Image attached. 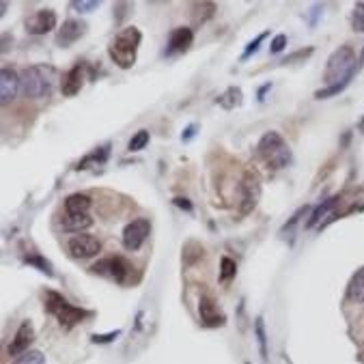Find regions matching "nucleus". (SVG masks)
Returning <instances> with one entry per match:
<instances>
[{
  "label": "nucleus",
  "mask_w": 364,
  "mask_h": 364,
  "mask_svg": "<svg viewBox=\"0 0 364 364\" xmlns=\"http://www.w3.org/2000/svg\"><path fill=\"white\" fill-rule=\"evenodd\" d=\"M338 200H340V196H332V198L324 200V205H319V207H317V209L312 212V216H310V220H308V226H315L322 218H326V216L336 207V205H338Z\"/></svg>",
  "instance_id": "aec40b11"
},
{
  "label": "nucleus",
  "mask_w": 364,
  "mask_h": 364,
  "mask_svg": "<svg viewBox=\"0 0 364 364\" xmlns=\"http://www.w3.org/2000/svg\"><path fill=\"white\" fill-rule=\"evenodd\" d=\"M19 76L13 72V70H5L0 72V104L7 106L15 95H17V90H19Z\"/></svg>",
  "instance_id": "2eb2a0df"
},
{
  "label": "nucleus",
  "mask_w": 364,
  "mask_h": 364,
  "mask_svg": "<svg viewBox=\"0 0 364 364\" xmlns=\"http://www.w3.org/2000/svg\"><path fill=\"white\" fill-rule=\"evenodd\" d=\"M43 302H45V310L52 312V315L56 317V319H58V324H61L65 330L74 328L76 324H80L82 319H86V317H88L86 310H82V308H78V306H72V304L67 302V300L63 298V295L56 293V291H45Z\"/></svg>",
  "instance_id": "20e7f679"
},
{
  "label": "nucleus",
  "mask_w": 364,
  "mask_h": 364,
  "mask_svg": "<svg viewBox=\"0 0 364 364\" xmlns=\"http://www.w3.org/2000/svg\"><path fill=\"white\" fill-rule=\"evenodd\" d=\"M285 45H287V35H276L274 39H271V54L283 52Z\"/></svg>",
  "instance_id": "c85d7f7f"
},
{
  "label": "nucleus",
  "mask_w": 364,
  "mask_h": 364,
  "mask_svg": "<svg viewBox=\"0 0 364 364\" xmlns=\"http://www.w3.org/2000/svg\"><path fill=\"white\" fill-rule=\"evenodd\" d=\"M147 143H149V132L147 129H141V132H136V136H132L127 149L129 151H141V149L147 147Z\"/></svg>",
  "instance_id": "b1692460"
},
{
  "label": "nucleus",
  "mask_w": 364,
  "mask_h": 364,
  "mask_svg": "<svg viewBox=\"0 0 364 364\" xmlns=\"http://www.w3.org/2000/svg\"><path fill=\"white\" fill-rule=\"evenodd\" d=\"M93 274H100V276H106L110 280H115L119 285L127 283V276L132 271V265L123 259V257H108V259H102L97 261L93 267Z\"/></svg>",
  "instance_id": "39448f33"
},
{
  "label": "nucleus",
  "mask_w": 364,
  "mask_h": 364,
  "mask_svg": "<svg viewBox=\"0 0 364 364\" xmlns=\"http://www.w3.org/2000/svg\"><path fill=\"white\" fill-rule=\"evenodd\" d=\"M175 205H177V207H184V209H188V212L192 209V205L188 203V198H181V196H179V198H175Z\"/></svg>",
  "instance_id": "473e14b6"
},
{
  "label": "nucleus",
  "mask_w": 364,
  "mask_h": 364,
  "mask_svg": "<svg viewBox=\"0 0 364 364\" xmlns=\"http://www.w3.org/2000/svg\"><path fill=\"white\" fill-rule=\"evenodd\" d=\"M90 196H86V194H70L65 198V209H67V214H88V209H90Z\"/></svg>",
  "instance_id": "f3484780"
},
{
  "label": "nucleus",
  "mask_w": 364,
  "mask_h": 364,
  "mask_svg": "<svg viewBox=\"0 0 364 364\" xmlns=\"http://www.w3.org/2000/svg\"><path fill=\"white\" fill-rule=\"evenodd\" d=\"M56 29V13L52 9H39L26 19V33L31 35H45Z\"/></svg>",
  "instance_id": "1a4fd4ad"
},
{
  "label": "nucleus",
  "mask_w": 364,
  "mask_h": 364,
  "mask_svg": "<svg viewBox=\"0 0 364 364\" xmlns=\"http://www.w3.org/2000/svg\"><path fill=\"white\" fill-rule=\"evenodd\" d=\"M63 229L70 231V233H80V231H86L90 224H93V218L88 214H65L63 220Z\"/></svg>",
  "instance_id": "dca6fc26"
},
{
  "label": "nucleus",
  "mask_w": 364,
  "mask_h": 364,
  "mask_svg": "<svg viewBox=\"0 0 364 364\" xmlns=\"http://www.w3.org/2000/svg\"><path fill=\"white\" fill-rule=\"evenodd\" d=\"M265 37H267V33H261V35H259L255 41H250V43H248V48H246V50H244V54H242V61H246L248 56H253V54L259 50V45L263 43V39H265Z\"/></svg>",
  "instance_id": "cd10ccee"
},
{
  "label": "nucleus",
  "mask_w": 364,
  "mask_h": 364,
  "mask_svg": "<svg viewBox=\"0 0 364 364\" xmlns=\"http://www.w3.org/2000/svg\"><path fill=\"white\" fill-rule=\"evenodd\" d=\"M194 129H196V127H194V125H190V127L186 129V134H184V136H181V139H184V141H190V139H192V136H194Z\"/></svg>",
  "instance_id": "72a5a7b5"
},
{
  "label": "nucleus",
  "mask_w": 364,
  "mask_h": 364,
  "mask_svg": "<svg viewBox=\"0 0 364 364\" xmlns=\"http://www.w3.org/2000/svg\"><path fill=\"white\" fill-rule=\"evenodd\" d=\"M347 295H349V300H354V302H364V267L358 269L354 274Z\"/></svg>",
  "instance_id": "a211bd4d"
},
{
  "label": "nucleus",
  "mask_w": 364,
  "mask_h": 364,
  "mask_svg": "<svg viewBox=\"0 0 364 364\" xmlns=\"http://www.w3.org/2000/svg\"><path fill=\"white\" fill-rule=\"evenodd\" d=\"M72 7L78 9L80 13H88V11H95L100 7V3L97 0H74Z\"/></svg>",
  "instance_id": "bb28decb"
},
{
  "label": "nucleus",
  "mask_w": 364,
  "mask_h": 364,
  "mask_svg": "<svg viewBox=\"0 0 364 364\" xmlns=\"http://www.w3.org/2000/svg\"><path fill=\"white\" fill-rule=\"evenodd\" d=\"M61 80L58 76V70L52 65H33L29 70L22 72L19 76V90L24 97H31V100H39V97H48L56 82Z\"/></svg>",
  "instance_id": "f257e3e1"
},
{
  "label": "nucleus",
  "mask_w": 364,
  "mask_h": 364,
  "mask_svg": "<svg viewBox=\"0 0 364 364\" xmlns=\"http://www.w3.org/2000/svg\"><path fill=\"white\" fill-rule=\"evenodd\" d=\"M257 334H259V343H261V351L265 354V334H263V319H257Z\"/></svg>",
  "instance_id": "7c9ffc66"
},
{
  "label": "nucleus",
  "mask_w": 364,
  "mask_h": 364,
  "mask_svg": "<svg viewBox=\"0 0 364 364\" xmlns=\"http://www.w3.org/2000/svg\"><path fill=\"white\" fill-rule=\"evenodd\" d=\"M108 153H110V147L106 145V147H102V149H97V151H93V153H88L86 157H82L76 168H78V171H84V168H88L90 164H104V162L108 160Z\"/></svg>",
  "instance_id": "6ab92c4d"
},
{
  "label": "nucleus",
  "mask_w": 364,
  "mask_h": 364,
  "mask_svg": "<svg viewBox=\"0 0 364 364\" xmlns=\"http://www.w3.org/2000/svg\"><path fill=\"white\" fill-rule=\"evenodd\" d=\"M15 364H45V362L39 351H26L15 360Z\"/></svg>",
  "instance_id": "a878e982"
},
{
  "label": "nucleus",
  "mask_w": 364,
  "mask_h": 364,
  "mask_svg": "<svg viewBox=\"0 0 364 364\" xmlns=\"http://www.w3.org/2000/svg\"><path fill=\"white\" fill-rule=\"evenodd\" d=\"M310 52H312L310 48H308V50H302V52H295V54H291V56H287V58H285L283 63H293V61H298V58H304V56H308Z\"/></svg>",
  "instance_id": "2f4dec72"
},
{
  "label": "nucleus",
  "mask_w": 364,
  "mask_h": 364,
  "mask_svg": "<svg viewBox=\"0 0 364 364\" xmlns=\"http://www.w3.org/2000/svg\"><path fill=\"white\" fill-rule=\"evenodd\" d=\"M24 263H29V265H33V267H39V271H43V274L52 276V263H50L48 259H43L41 255H37V253H29V255L24 257Z\"/></svg>",
  "instance_id": "4be33fe9"
},
{
  "label": "nucleus",
  "mask_w": 364,
  "mask_h": 364,
  "mask_svg": "<svg viewBox=\"0 0 364 364\" xmlns=\"http://www.w3.org/2000/svg\"><path fill=\"white\" fill-rule=\"evenodd\" d=\"M84 33H86V22L67 19L63 24V29L56 33V45H58V48H70V45L76 43Z\"/></svg>",
  "instance_id": "9d476101"
},
{
  "label": "nucleus",
  "mask_w": 364,
  "mask_h": 364,
  "mask_svg": "<svg viewBox=\"0 0 364 364\" xmlns=\"http://www.w3.org/2000/svg\"><path fill=\"white\" fill-rule=\"evenodd\" d=\"M67 246H70V253H72V257H76V259H90V257H95V255L100 253V250H102V244H100L97 237L84 235V233L74 235Z\"/></svg>",
  "instance_id": "6e6552de"
},
{
  "label": "nucleus",
  "mask_w": 364,
  "mask_h": 364,
  "mask_svg": "<svg viewBox=\"0 0 364 364\" xmlns=\"http://www.w3.org/2000/svg\"><path fill=\"white\" fill-rule=\"evenodd\" d=\"M141 31L139 29H123L115 41H112L108 45V54L112 58V63H115L117 67H121V70H129V67L136 63V52H139V45H141Z\"/></svg>",
  "instance_id": "f03ea898"
},
{
  "label": "nucleus",
  "mask_w": 364,
  "mask_h": 364,
  "mask_svg": "<svg viewBox=\"0 0 364 364\" xmlns=\"http://www.w3.org/2000/svg\"><path fill=\"white\" fill-rule=\"evenodd\" d=\"M33 340H35V330H33L31 322H24V324H22V326L17 328V332H15V336H13V340H11L9 354H11V356L26 354Z\"/></svg>",
  "instance_id": "4468645a"
},
{
  "label": "nucleus",
  "mask_w": 364,
  "mask_h": 364,
  "mask_svg": "<svg viewBox=\"0 0 364 364\" xmlns=\"http://www.w3.org/2000/svg\"><path fill=\"white\" fill-rule=\"evenodd\" d=\"M235 271H237L235 261L229 259V257H222V261H220V280L222 283H229L235 276Z\"/></svg>",
  "instance_id": "5701e85b"
},
{
  "label": "nucleus",
  "mask_w": 364,
  "mask_h": 364,
  "mask_svg": "<svg viewBox=\"0 0 364 364\" xmlns=\"http://www.w3.org/2000/svg\"><path fill=\"white\" fill-rule=\"evenodd\" d=\"M149 233H151V222L147 218L134 220L125 226V231H123V246L127 250H132V253H136V250H141V246L147 242Z\"/></svg>",
  "instance_id": "0eeeda50"
},
{
  "label": "nucleus",
  "mask_w": 364,
  "mask_h": 364,
  "mask_svg": "<svg viewBox=\"0 0 364 364\" xmlns=\"http://www.w3.org/2000/svg\"><path fill=\"white\" fill-rule=\"evenodd\" d=\"M198 312H200V322L205 326H209V328H218L224 324V312L218 308V304L209 298V295H203L200 302H198Z\"/></svg>",
  "instance_id": "9b49d317"
},
{
  "label": "nucleus",
  "mask_w": 364,
  "mask_h": 364,
  "mask_svg": "<svg viewBox=\"0 0 364 364\" xmlns=\"http://www.w3.org/2000/svg\"><path fill=\"white\" fill-rule=\"evenodd\" d=\"M239 194H242V214H250L257 207L261 196V181L255 171L244 173V179L239 184Z\"/></svg>",
  "instance_id": "423d86ee"
},
{
  "label": "nucleus",
  "mask_w": 364,
  "mask_h": 364,
  "mask_svg": "<svg viewBox=\"0 0 364 364\" xmlns=\"http://www.w3.org/2000/svg\"><path fill=\"white\" fill-rule=\"evenodd\" d=\"M119 334H121L119 330H117V332H110V334H104V336H97V334H95V336H93V340H95V343H108V340L117 338Z\"/></svg>",
  "instance_id": "c756f323"
},
{
  "label": "nucleus",
  "mask_w": 364,
  "mask_h": 364,
  "mask_svg": "<svg viewBox=\"0 0 364 364\" xmlns=\"http://www.w3.org/2000/svg\"><path fill=\"white\" fill-rule=\"evenodd\" d=\"M84 84V63H76L70 72H67L61 80V90L63 95L72 97L76 93H80V88Z\"/></svg>",
  "instance_id": "ddd939ff"
},
{
  "label": "nucleus",
  "mask_w": 364,
  "mask_h": 364,
  "mask_svg": "<svg viewBox=\"0 0 364 364\" xmlns=\"http://www.w3.org/2000/svg\"><path fill=\"white\" fill-rule=\"evenodd\" d=\"M218 104H220L222 108H226V110H233V108H237V106L242 104V88L231 86L229 90H226L224 95H220V97H218Z\"/></svg>",
  "instance_id": "412c9836"
},
{
  "label": "nucleus",
  "mask_w": 364,
  "mask_h": 364,
  "mask_svg": "<svg viewBox=\"0 0 364 364\" xmlns=\"http://www.w3.org/2000/svg\"><path fill=\"white\" fill-rule=\"evenodd\" d=\"M194 41V35L190 29H175L168 37V43H166V54L173 56V54H184L190 50V45Z\"/></svg>",
  "instance_id": "f8f14e48"
},
{
  "label": "nucleus",
  "mask_w": 364,
  "mask_h": 364,
  "mask_svg": "<svg viewBox=\"0 0 364 364\" xmlns=\"http://www.w3.org/2000/svg\"><path fill=\"white\" fill-rule=\"evenodd\" d=\"M351 26H354V31H358V33L364 31V3H358V5L354 7Z\"/></svg>",
  "instance_id": "393cba45"
},
{
  "label": "nucleus",
  "mask_w": 364,
  "mask_h": 364,
  "mask_svg": "<svg viewBox=\"0 0 364 364\" xmlns=\"http://www.w3.org/2000/svg\"><path fill=\"white\" fill-rule=\"evenodd\" d=\"M259 149V155L261 160L269 166V168H287L291 162H293V155H291V149L287 145V141L278 132H265L263 139L259 141L257 145Z\"/></svg>",
  "instance_id": "7ed1b4c3"
}]
</instances>
